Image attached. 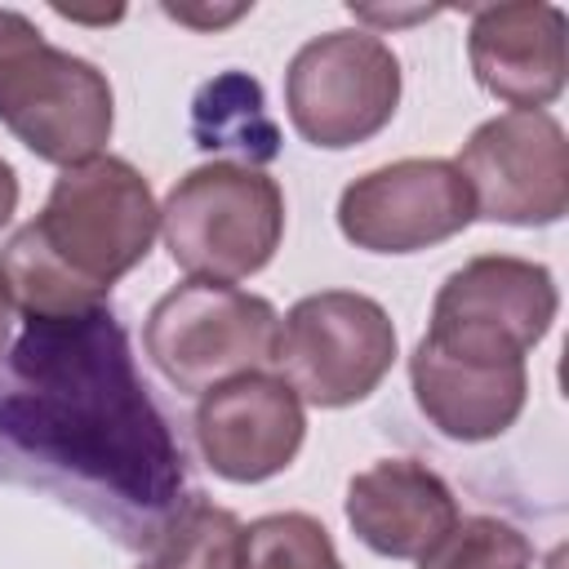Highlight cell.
I'll return each instance as SVG.
<instances>
[{
  "instance_id": "7",
  "label": "cell",
  "mask_w": 569,
  "mask_h": 569,
  "mask_svg": "<svg viewBox=\"0 0 569 569\" xmlns=\"http://www.w3.org/2000/svg\"><path fill=\"white\" fill-rule=\"evenodd\" d=\"M400 356L387 307L356 289L298 298L280 320L276 365L302 405L347 409L378 391Z\"/></svg>"
},
{
  "instance_id": "10",
  "label": "cell",
  "mask_w": 569,
  "mask_h": 569,
  "mask_svg": "<svg viewBox=\"0 0 569 569\" xmlns=\"http://www.w3.org/2000/svg\"><path fill=\"white\" fill-rule=\"evenodd\" d=\"M476 218L453 160L405 156L351 178L338 196V231L365 253H418L453 240Z\"/></svg>"
},
{
  "instance_id": "3",
  "label": "cell",
  "mask_w": 569,
  "mask_h": 569,
  "mask_svg": "<svg viewBox=\"0 0 569 569\" xmlns=\"http://www.w3.org/2000/svg\"><path fill=\"white\" fill-rule=\"evenodd\" d=\"M0 124L36 160L71 169L111 142V80L89 58L49 44L27 13L0 9Z\"/></svg>"
},
{
  "instance_id": "1",
  "label": "cell",
  "mask_w": 569,
  "mask_h": 569,
  "mask_svg": "<svg viewBox=\"0 0 569 569\" xmlns=\"http://www.w3.org/2000/svg\"><path fill=\"white\" fill-rule=\"evenodd\" d=\"M0 480L49 489L124 547L178 507L182 449L111 307L27 320L0 365Z\"/></svg>"
},
{
  "instance_id": "4",
  "label": "cell",
  "mask_w": 569,
  "mask_h": 569,
  "mask_svg": "<svg viewBox=\"0 0 569 569\" xmlns=\"http://www.w3.org/2000/svg\"><path fill=\"white\" fill-rule=\"evenodd\" d=\"M160 236L196 280H249L284 240V191L271 173L236 160H209L182 173L160 204Z\"/></svg>"
},
{
  "instance_id": "19",
  "label": "cell",
  "mask_w": 569,
  "mask_h": 569,
  "mask_svg": "<svg viewBox=\"0 0 569 569\" xmlns=\"http://www.w3.org/2000/svg\"><path fill=\"white\" fill-rule=\"evenodd\" d=\"M13 209H18V173H13V164L0 156V227L13 218Z\"/></svg>"
},
{
  "instance_id": "9",
  "label": "cell",
  "mask_w": 569,
  "mask_h": 569,
  "mask_svg": "<svg viewBox=\"0 0 569 569\" xmlns=\"http://www.w3.org/2000/svg\"><path fill=\"white\" fill-rule=\"evenodd\" d=\"M453 164L476 218L551 227L569 209V142L551 111H502L476 124Z\"/></svg>"
},
{
  "instance_id": "5",
  "label": "cell",
  "mask_w": 569,
  "mask_h": 569,
  "mask_svg": "<svg viewBox=\"0 0 569 569\" xmlns=\"http://www.w3.org/2000/svg\"><path fill=\"white\" fill-rule=\"evenodd\" d=\"M280 311L236 284L187 276L156 298L142 325V347L160 378L187 396L276 365Z\"/></svg>"
},
{
  "instance_id": "6",
  "label": "cell",
  "mask_w": 569,
  "mask_h": 569,
  "mask_svg": "<svg viewBox=\"0 0 569 569\" xmlns=\"http://www.w3.org/2000/svg\"><path fill=\"white\" fill-rule=\"evenodd\" d=\"M400 58L378 31L342 27L307 40L284 67V111L302 142L347 151L382 133L400 107Z\"/></svg>"
},
{
  "instance_id": "17",
  "label": "cell",
  "mask_w": 569,
  "mask_h": 569,
  "mask_svg": "<svg viewBox=\"0 0 569 569\" xmlns=\"http://www.w3.org/2000/svg\"><path fill=\"white\" fill-rule=\"evenodd\" d=\"M213 120L209 129H196L200 147L213 151V147H231V151H244L249 160H271L276 156V124L267 120L262 111V89L258 80L240 76L236 71V102H231V71L213 84L200 89L196 98V120Z\"/></svg>"
},
{
  "instance_id": "15",
  "label": "cell",
  "mask_w": 569,
  "mask_h": 569,
  "mask_svg": "<svg viewBox=\"0 0 569 569\" xmlns=\"http://www.w3.org/2000/svg\"><path fill=\"white\" fill-rule=\"evenodd\" d=\"M240 529L236 511L209 502L204 493H187L142 547L138 569H236Z\"/></svg>"
},
{
  "instance_id": "14",
  "label": "cell",
  "mask_w": 569,
  "mask_h": 569,
  "mask_svg": "<svg viewBox=\"0 0 569 569\" xmlns=\"http://www.w3.org/2000/svg\"><path fill=\"white\" fill-rule=\"evenodd\" d=\"M409 382L422 418L462 445L498 440L516 418L525 413L529 400V369L525 360L516 365H493V360H467L436 351L431 342L418 338L409 356Z\"/></svg>"
},
{
  "instance_id": "8",
  "label": "cell",
  "mask_w": 569,
  "mask_h": 569,
  "mask_svg": "<svg viewBox=\"0 0 569 569\" xmlns=\"http://www.w3.org/2000/svg\"><path fill=\"white\" fill-rule=\"evenodd\" d=\"M556 311L560 289L551 267L516 253H476L436 289L422 342L467 360L516 365L551 333Z\"/></svg>"
},
{
  "instance_id": "16",
  "label": "cell",
  "mask_w": 569,
  "mask_h": 569,
  "mask_svg": "<svg viewBox=\"0 0 569 569\" xmlns=\"http://www.w3.org/2000/svg\"><path fill=\"white\" fill-rule=\"evenodd\" d=\"M236 569H342V556L316 516L271 511L240 529Z\"/></svg>"
},
{
  "instance_id": "11",
  "label": "cell",
  "mask_w": 569,
  "mask_h": 569,
  "mask_svg": "<svg viewBox=\"0 0 569 569\" xmlns=\"http://www.w3.org/2000/svg\"><path fill=\"white\" fill-rule=\"evenodd\" d=\"M307 440V409L276 373H240L218 382L196 405V445L213 476L262 485L280 476Z\"/></svg>"
},
{
  "instance_id": "12",
  "label": "cell",
  "mask_w": 569,
  "mask_h": 569,
  "mask_svg": "<svg viewBox=\"0 0 569 569\" xmlns=\"http://www.w3.org/2000/svg\"><path fill=\"white\" fill-rule=\"evenodd\" d=\"M565 9L542 0L485 4L467 27V62L485 93L511 111H542L565 93Z\"/></svg>"
},
{
  "instance_id": "20",
  "label": "cell",
  "mask_w": 569,
  "mask_h": 569,
  "mask_svg": "<svg viewBox=\"0 0 569 569\" xmlns=\"http://www.w3.org/2000/svg\"><path fill=\"white\" fill-rule=\"evenodd\" d=\"M9 316H13V307H9V298L0 289V356H4V342H9Z\"/></svg>"
},
{
  "instance_id": "13",
  "label": "cell",
  "mask_w": 569,
  "mask_h": 569,
  "mask_svg": "<svg viewBox=\"0 0 569 569\" xmlns=\"http://www.w3.org/2000/svg\"><path fill=\"white\" fill-rule=\"evenodd\" d=\"M347 525L351 533L387 556V560H418L431 551L449 525L458 520V498L440 471L418 458H382L347 480Z\"/></svg>"
},
{
  "instance_id": "18",
  "label": "cell",
  "mask_w": 569,
  "mask_h": 569,
  "mask_svg": "<svg viewBox=\"0 0 569 569\" xmlns=\"http://www.w3.org/2000/svg\"><path fill=\"white\" fill-rule=\"evenodd\" d=\"M418 569H533V542L498 516H458Z\"/></svg>"
},
{
  "instance_id": "2",
  "label": "cell",
  "mask_w": 569,
  "mask_h": 569,
  "mask_svg": "<svg viewBox=\"0 0 569 569\" xmlns=\"http://www.w3.org/2000/svg\"><path fill=\"white\" fill-rule=\"evenodd\" d=\"M160 231V204L124 156H93L62 169L44 209L0 249V289L27 320L107 307Z\"/></svg>"
}]
</instances>
